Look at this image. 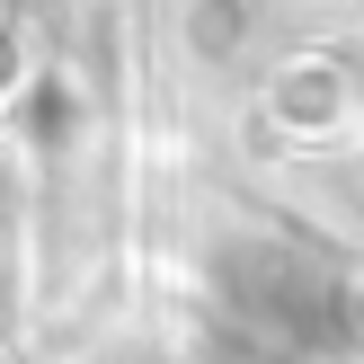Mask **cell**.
Instances as JSON below:
<instances>
[{"label": "cell", "instance_id": "1", "mask_svg": "<svg viewBox=\"0 0 364 364\" xmlns=\"http://www.w3.org/2000/svg\"><path fill=\"white\" fill-rule=\"evenodd\" d=\"M267 116L284 134H347L355 116V63L338 45H294L267 63Z\"/></svg>", "mask_w": 364, "mask_h": 364}, {"label": "cell", "instance_id": "2", "mask_svg": "<svg viewBox=\"0 0 364 364\" xmlns=\"http://www.w3.org/2000/svg\"><path fill=\"white\" fill-rule=\"evenodd\" d=\"M18 80H27V53H18V45H9V36H0V107H9V98H18Z\"/></svg>", "mask_w": 364, "mask_h": 364}]
</instances>
